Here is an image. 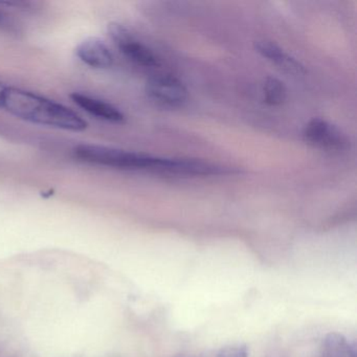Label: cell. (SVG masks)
<instances>
[{"label": "cell", "instance_id": "cell-1", "mask_svg": "<svg viewBox=\"0 0 357 357\" xmlns=\"http://www.w3.org/2000/svg\"><path fill=\"white\" fill-rule=\"evenodd\" d=\"M73 153L81 162L116 170L189 177L213 176L229 173L227 168L202 160L160 158L98 144H80L74 148Z\"/></svg>", "mask_w": 357, "mask_h": 357}, {"label": "cell", "instance_id": "cell-2", "mask_svg": "<svg viewBox=\"0 0 357 357\" xmlns=\"http://www.w3.org/2000/svg\"><path fill=\"white\" fill-rule=\"evenodd\" d=\"M0 109L26 122L59 130L81 132L89 126L84 119L63 104L17 87H7Z\"/></svg>", "mask_w": 357, "mask_h": 357}, {"label": "cell", "instance_id": "cell-3", "mask_svg": "<svg viewBox=\"0 0 357 357\" xmlns=\"http://www.w3.org/2000/svg\"><path fill=\"white\" fill-rule=\"evenodd\" d=\"M108 34L120 53L133 63L145 68L160 66V59L155 53L144 45L124 24L112 22L108 26Z\"/></svg>", "mask_w": 357, "mask_h": 357}, {"label": "cell", "instance_id": "cell-4", "mask_svg": "<svg viewBox=\"0 0 357 357\" xmlns=\"http://www.w3.org/2000/svg\"><path fill=\"white\" fill-rule=\"evenodd\" d=\"M303 137L308 145L324 151H344L349 145L348 139L340 128L319 118L307 123L303 130Z\"/></svg>", "mask_w": 357, "mask_h": 357}, {"label": "cell", "instance_id": "cell-5", "mask_svg": "<svg viewBox=\"0 0 357 357\" xmlns=\"http://www.w3.org/2000/svg\"><path fill=\"white\" fill-rule=\"evenodd\" d=\"M148 97L167 107H181L189 98L185 85L176 77L171 75H155L146 83Z\"/></svg>", "mask_w": 357, "mask_h": 357}, {"label": "cell", "instance_id": "cell-6", "mask_svg": "<svg viewBox=\"0 0 357 357\" xmlns=\"http://www.w3.org/2000/svg\"><path fill=\"white\" fill-rule=\"evenodd\" d=\"M76 55L82 63L96 70H107L114 61V54L108 45L97 37H91L79 43Z\"/></svg>", "mask_w": 357, "mask_h": 357}, {"label": "cell", "instance_id": "cell-7", "mask_svg": "<svg viewBox=\"0 0 357 357\" xmlns=\"http://www.w3.org/2000/svg\"><path fill=\"white\" fill-rule=\"evenodd\" d=\"M70 99L81 109L99 120L114 123V124H121L125 121V114L118 107L93 96L74 93L70 95Z\"/></svg>", "mask_w": 357, "mask_h": 357}, {"label": "cell", "instance_id": "cell-8", "mask_svg": "<svg viewBox=\"0 0 357 357\" xmlns=\"http://www.w3.org/2000/svg\"><path fill=\"white\" fill-rule=\"evenodd\" d=\"M255 49L263 58L279 66L281 70L294 75H302L305 73L304 66L298 60L286 53L280 45L273 41H256Z\"/></svg>", "mask_w": 357, "mask_h": 357}, {"label": "cell", "instance_id": "cell-9", "mask_svg": "<svg viewBox=\"0 0 357 357\" xmlns=\"http://www.w3.org/2000/svg\"><path fill=\"white\" fill-rule=\"evenodd\" d=\"M321 357H356V352L342 334L329 333L324 340Z\"/></svg>", "mask_w": 357, "mask_h": 357}, {"label": "cell", "instance_id": "cell-10", "mask_svg": "<svg viewBox=\"0 0 357 357\" xmlns=\"http://www.w3.org/2000/svg\"><path fill=\"white\" fill-rule=\"evenodd\" d=\"M264 101L271 106H280L287 99V89L283 81L268 77L263 84Z\"/></svg>", "mask_w": 357, "mask_h": 357}, {"label": "cell", "instance_id": "cell-11", "mask_svg": "<svg viewBox=\"0 0 357 357\" xmlns=\"http://www.w3.org/2000/svg\"><path fill=\"white\" fill-rule=\"evenodd\" d=\"M217 357H248V349L245 346H229L221 349Z\"/></svg>", "mask_w": 357, "mask_h": 357}, {"label": "cell", "instance_id": "cell-12", "mask_svg": "<svg viewBox=\"0 0 357 357\" xmlns=\"http://www.w3.org/2000/svg\"><path fill=\"white\" fill-rule=\"evenodd\" d=\"M0 30H13V22L9 16L0 8Z\"/></svg>", "mask_w": 357, "mask_h": 357}, {"label": "cell", "instance_id": "cell-13", "mask_svg": "<svg viewBox=\"0 0 357 357\" xmlns=\"http://www.w3.org/2000/svg\"><path fill=\"white\" fill-rule=\"evenodd\" d=\"M7 85L0 82V105H1V100H3V93H5L6 89H7Z\"/></svg>", "mask_w": 357, "mask_h": 357}]
</instances>
